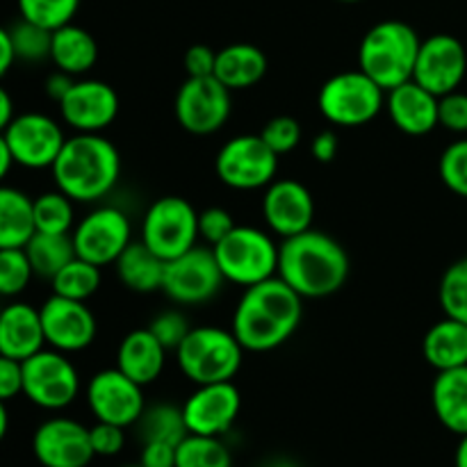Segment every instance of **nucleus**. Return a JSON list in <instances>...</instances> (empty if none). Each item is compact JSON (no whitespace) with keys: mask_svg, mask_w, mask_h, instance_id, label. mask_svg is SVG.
<instances>
[{"mask_svg":"<svg viewBox=\"0 0 467 467\" xmlns=\"http://www.w3.org/2000/svg\"><path fill=\"white\" fill-rule=\"evenodd\" d=\"M304 317V296L281 276L244 287L233 313L231 331L244 351L267 354L285 345Z\"/></svg>","mask_w":467,"mask_h":467,"instance_id":"nucleus-1","label":"nucleus"},{"mask_svg":"<svg viewBox=\"0 0 467 467\" xmlns=\"http://www.w3.org/2000/svg\"><path fill=\"white\" fill-rule=\"evenodd\" d=\"M349 254L324 231H308L283 240L278 249V276L304 299H324L345 287Z\"/></svg>","mask_w":467,"mask_h":467,"instance_id":"nucleus-2","label":"nucleus"},{"mask_svg":"<svg viewBox=\"0 0 467 467\" xmlns=\"http://www.w3.org/2000/svg\"><path fill=\"white\" fill-rule=\"evenodd\" d=\"M50 171L55 187L71 201L99 203L117 187L121 155L100 132H76L67 137Z\"/></svg>","mask_w":467,"mask_h":467,"instance_id":"nucleus-3","label":"nucleus"},{"mask_svg":"<svg viewBox=\"0 0 467 467\" xmlns=\"http://www.w3.org/2000/svg\"><path fill=\"white\" fill-rule=\"evenodd\" d=\"M422 39L404 21H381L369 27L358 48V68L383 91L413 80Z\"/></svg>","mask_w":467,"mask_h":467,"instance_id":"nucleus-4","label":"nucleus"},{"mask_svg":"<svg viewBox=\"0 0 467 467\" xmlns=\"http://www.w3.org/2000/svg\"><path fill=\"white\" fill-rule=\"evenodd\" d=\"M176 360L185 379L194 386L233 381L244 360V349L233 331L199 327L187 333L176 349Z\"/></svg>","mask_w":467,"mask_h":467,"instance_id":"nucleus-5","label":"nucleus"},{"mask_svg":"<svg viewBox=\"0 0 467 467\" xmlns=\"http://www.w3.org/2000/svg\"><path fill=\"white\" fill-rule=\"evenodd\" d=\"M278 249L272 233L254 226H235L219 244L214 258L226 283L251 287L278 274Z\"/></svg>","mask_w":467,"mask_h":467,"instance_id":"nucleus-6","label":"nucleus"},{"mask_svg":"<svg viewBox=\"0 0 467 467\" xmlns=\"http://www.w3.org/2000/svg\"><path fill=\"white\" fill-rule=\"evenodd\" d=\"M317 108L328 123L360 128L374 121L386 108V91L360 68L328 78L317 94Z\"/></svg>","mask_w":467,"mask_h":467,"instance_id":"nucleus-7","label":"nucleus"},{"mask_svg":"<svg viewBox=\"0 0 467 467\" xmlns=\"http://www.w3.org/2000/svg\"><path fill=\"white\" fill-rule=\"evenodd\" d=\"M141 242L167 263L199 244V213L182 196H162L149 205Z\"/></svg>","mask_w":467,"mask_h":467,"instance_id":"nucleus-8","label":"nucleus"},{"mask_svg":"<svg viewBox=\"0 0 467 467\" xmlns=\"http://www.w3.org/2000/svg\"><path fill=\"white\" fill-rule=\"evenodd\" d=\"M214 171L231 190H263L276 181L278 155L265 144L260 135H237L219 149Z\"/></svg>","mask_w":467,"mask_h":467,"instance_id":"nucleus-9","label":"nucleus"},{"mask_svg":"<svg viewBox=\"0 0 467 467\" xmlns=\"http://www.w3.org/2000/svg\"><path fill=\"white\" fill-rule=\"evenodd\" d=\"M80 374L67 354L41 349L23 360V395L44 410H62L76 401Z\"/></svg>","mask_w":467,"mask_h":467,"instance_id":"nucleus-10","label":"nucleus"},{"mask_svg":"<svg viewBox=\"0 0 467 467\" xmlns=\"http://www.w3.org/2000/svg\"><path fill=\"white\" fill-rule=\"evenodd\" d=\"M223 278L213 246H192L178 258L167 260L162 292L178 306H203L222 292Z\"/></svg>","mask_w":467,"mask_h":467,"instance_id":"nucleus-11","label":"nucleus"},{"mask_svg":"<svg viewBox=\"0 0 467 467\" xmlns=\"http://www.w3.org/2000/svg\"><path fill=\"white\" fill-rule=\"evenodd\" d=\"M231 94L214 76L187 78L173 100L176 121L190 135H213L222 130L231 117Z\"/></svg>","mask_w":467,"mask_h":467,"instance_id":"nucleus-12","label":"nucleus"},{"mask_svg":"<svg viewBox=\"0 0 467 467\" xmlns=\"http://www.w3.org/2000/svg\"><path fill=\"white\" fill-rule=\"evenodd\" d=\"M76 255L99 265L100 269L117 263L119 255L132 242V226L128 214L114 205H100L76 223L71 233Z\"/></svg>","mask_w":467,"mask_h":467,"instance_id":"nucleus-13","label":"nucleus"},{"mask_svg":"<svg viewBox=\"0 0 467 467\" xmlns=\"http://www.w3.org/2000/svg\"><path fill=\"white\" fill-rule=\"evenodd\" d=\"M5 141L9 146L14 164L26 169H50L62 150V126L53 117L41 112H26L12 119L5 128Z\"/></svg>","mask_w":467,"mask_h":467,"instance_id":"nucleus-14","label":"nucleus"},{"mask_svg":"<svg viewBox=\"0 0 467 467\" xmlns=\"http://www.w3.org/2000/svg\"><path fill=\"white\" fill-rule=\"evenodd\" d=\"M87 404L96 422H109L117 427H135L144 413V386L132 381L119 368L100 369L87 386Z\"/></svg>","mask_w":467,"mask_h":467,"instance_id":"nucleus-15","label":"nucleus"},{"mask_svg":"<svg viewBox=\"0 0 467 467\" xmlns=\"http://www.w3.org/2000/svg\"><path fill=\"white\" fill-rule=\"evenodd\" d=\"M46 345L62 354H78L94 345L99 324L87 301L53 295L39 308Z\"/></svg>","mask_w":467,"mask_h":467,"instance_id":"nucleus-16","label":"nucleus"},{"mask_svg":"<svg viewBox=\"0 0 467 467\" xmlns=\"http://www.w3.org/2000/svg\"><path fill=\"white\" fill-rule=\"evenodd\" d=\"M467 73V50L454 35L438 32L422 39L413 80L436 94L438 99L456 91Z\"/></svg>","mask_w":467,"mask_h":467,"instance_id":"nucleus-17","label":"nucleus"},{"mask_svg":"<svg viewBox=\"0 0 467 467\" xmlns=\"http://www.w3.org/2000/svg\"><path fill=\"white\" fill-rule=\"evenodd\" d=\"M242 409L240 390L233 381L203 383L182 404L187 431L196 436H219L231 431Z\"/></svg>","mask_w":467,"mask_h":467,"instance_id":"nucleus-18","label":"nucleus"},{"mask_svg":"<svg viewBox=\"0 0 467 467\" xmlns=\"http://www.w3.org/2000/svg\"><path fill=\"white\" fill-rule=\"evenodd\" d=\"M57 105L62 121L76 132H103L119 117V94L96 78L73 82Z\"/></svg>","mask_w":467,"mask_h":467,"instance_id":"nucleus-19","label":"nucleus"},{"mask_svg":"<svg viewBox=\"0 0 467 467\" xmlns=\"http://www.w3.org/2000/svg\"><path fill=\"white\" fill-rule=\"evenodd\" d=\"M32 451L44 467H87L96 456L89 429L71 418H50L39 424Z\"/></svg>","mask_w":467,"mask_h":467,"instance_id":"nucleus-20","label":"nucleus"},{"mask_svg":"<svg viewBox=\"0 0 467 467\" xmlns=\"http://www.w3.org/2000/svg\"><path fill=\"white\" fill-rule=\"evenodd\" d=\"M263 219L269 233L287 240L313 228L315 199L313 192L295 178H281L265 187Z\"/></svg>","mask_w":467,"mask_h":467,"instance_id":"nucleus-21","label":"nucleus"},{"mask_svg":"<svg viewBox=\"0 0 467 467\" xmlns=\"http://www.w3.org/2000/svg\"><path fill=\"white\" fill-rule=\"evenodd\" d=\"M386 109L397 130H401L404 135L424 137L441 126L438 123V96L424 89L415 80L386 91Z\"/></svg>","mask_w":467,"mask_h":467,"instance_id":"nucleus-22","label":"nucleus"},{"mask_svg":"<svg viewBox=\"0 0 467 467\" xmlns=\"http://www.w3.org/2000/svg\"><path fill=\"white\" fill-rule=\"evenodd\" d=\"M46 347L39 308L30 304L5 306L0 313V354L14 360H27Z\"/></svg>","mask_w":467,"mask_h":467,"instance_id":"nucleus-23","label":"nucleus"},{"mask_svg":"<svg viewBox=\"0 0 467 467\" xmlns=\"http://www.w3.org/2000/svg\"><path fill=\"white\" fill-rule=\"evenodd\" d=\"M167 365V349L149 328H135L121 340L117 349V368L140 386H150L160 379Z\"/></svg>","mask_w":467,"mask_h":467,"instance_id":"nucleus-24","label":"nucleus"},{"mask_svg":"<svg viewBox=\"0 0 467 467\" xmlns=\"http://www.w3.org/2000/svg\"><path fill=\"white\" fill-rule=\"evenodd\" d=\"M267 73V55L254 44H231L217 50L214 78L231 91L255 87Z\"/></svg>","mask_w":467,"mask_h":467,"instance_id":"nucleus-25","label":"nucleus"},{"mask_svg":"<svg viewBox=\"0 0 467 467\" xmlns=\"http://www.w3.org/2000/svg\"><path fill=\"white\" fill-rule=\"evenodd\" d=\"M431 404L438 422L456 436L467 433V365L438 372L431 386Z\"/></svg>","mask_w":467,"mask_h":467,"instance_id":"nucleus-26","label":"nucleus"},{"mask_svg":"<svg viewBox=\"0 0 467 467\" xmlns=\"http://www.w3.org/2000/svg\"><path fill=\"white\" fill-rule=\"evenodd\" d=\"M164 267L167 263L155 255L141 240L130 242L114 263V272H117L121 285L137 295H153V292L162 290Z\"/></svg>","mask_w":467,"mask_h":467,"instance_id":"nucleus-27","label":"nucleus"},{"mask_svg":"<svg viewBox=\"0 0 467 467\" xmlns=\"http://www.w3.org/2000/svg\"><path fill=\"white\" fill-rule=\"evenodd\" d=\"M424 360L438 372L467 365V324L445 317L433 324L422 340Z\"/></svg>","mask_w":467,"mask_h":467,"instance_id":"nucleus-28","label":"nucleus"},{"mask_svg":"<svg viewBox=\"0 0 467 467\" xmlns=\"http://www.w3.org/2000/svg\"><path fill=\"white\" fill-rule=\"evenodd\" d=\"M99 59V44L85 27L68 23L53 32V46H50V62L55 68L78 78L91 71Z\"/></svg>","mask_w":467,"mask_h":467,"instance_id":"nucleus-29","label":"nucleus"},{"mask_svg":"<svg viewBox=\"0 0 467 467\" xmlns=\"http://www.w3.org/2000/svg\"><path fill=\"white\" fill-rule=\"evenodd\" d=\"M35 233L30 196L16 187L0 185V249H23Z\"/></svg>","mask_w":467,"mask_h":467,"instance_id":"nucleus-30","label":"nucleus"},{"mask_svg":"<svg viewBox=\"0 0 467 467\" xmlns=\"http://www.w3.org/2000/svg\"><path fill=\"white\" fill-rule=\"evenodd\" d=\"M27 260L35 276L53 281L62 267L76 258V246L71 235H53V233H35L26 246Z\"/></svg>","mask_w":467,"mask_h":467,"instance_id":"nucleus-31","label":"nucleus"},{"mask_svg":"<svg viewBox=\"0 0 467 467\" xmlns=\"http://www.w3.org/2000/svg\"><path fill=\"white\" fill-rule=\"evenodd\" d=\"M135 429L141 442H169V445H181L182 438L190 433L182 418V406L167 404V401L146 406L135 422Z\"/></svg>","mask_w":467,"mask_h":467,"instance_id":"nucleus-32","label":"nucleus"},{"mask_svg":"<svg viewBox=\"0 0 467 467\" xmlns=\"http://www.w3.org/2000/svg\"><path fill=\"white\" fill-rule=\"evenodd\" d=\"M76 201L68 199L64 192H44L32 199L36 233H53V235H71L76 228Z\"/></svg>","mask_w":467,"mask_h":467,"instance_id":"nucleus-33","label":"nucleus"},{"mask_svg":"<svg viewBox=\"0 0 467 467\" xmlns=\"http://www.w3.org/2000/svg\"><path fill=\"white\" fill-rule=\"evenodd\" d=\"M100 281H103V276H100L99 265L76 255L67 267L59 269L57 276L50 283H53V295L76 301H87L99 292Z\"/></svg>","mask_w":467,"mask_h":467,"instance_id":"nucleus-34","label":"nucleus"},{"mask_svg":"<svg viewBox=\"0 0 467 467\" xmlns=\"http://www.w3.org/2000/svg\"><path fill=\"white\" fill-rule=\"evenodd\" d=\"M176 467H231V451L219 436L187 433L176 447Z\"/></svg>","mask_w":467,"mask_h":467,"instance_id":"nucleus-35","label":"nucleus"},{"mask_svg":"<svg viewBox=\"0 0 467 467\" xmlns=\"http://www.w3.org/2000/svg\"><path fill=\"white\" fill-rule=\"evenodd\" d=\"M9 36H12L14 55L16 59L27 64H39L44 59H50V46H53V32L46 27L36 26V23L18 18L12 27H9Z\"/></svg>","mask_w":467,"mask_h":467,"instance_id":"nucleus-36","label":"nucleus"},{"mask_svg":"<svg viewBox=\"0 0 467 467\" xmlns=\"http://www.w3.org/2000/svg\"><path fill=\"white\" fill-rule=\"evenodd\" d=\"M438 301L445 317L467 324V255L445 269L438 287Z\"/></svg>","mask_w":467,"mask_h":467,"instance_id":"nucleus-37","label":"nucleus"},{"mask_svg":"<svg viewBox=\"0 0 467 467\" xmlns=\"http://www.w3.org/2000/svg\"><path fill=\"white\" fill-rule=\"evenodd\" d=\"M16 5L21 18L50 32L73 23V16L80 9V0H16Z\"/></svg>","mask_w":467,"mask_h":467,"instance_id":"nucleus-38","label":"nucleus"},{"mask_svg":"<svg viewBox=\"0 0 467 467\" xmlns=\"http://www.w3.org/2000/svg\"><path fill=\"white\" fill-rule=\"evenodd\" d=\"M32 265L26 249H0V296H18L30 285Z\"/></svg>","mask_w":467,"mask_h":467,"instance_id":"nucleus-39","label":"nucleus"},{"mask_svg":"<svg viewBox=\"0 0 467 467\" xmlns=\"http://www.w3.org/2000/svg\"><path fill=\"white\" fill-rule=\"evenodd\" d=\"M438 173H441V181L445 182L447 190L467 199V137L442 150Z\"/></svg>","mask_w":467,"mask_h":467,"instance_id":"nucleus-40","label":"nucleus"},{"mask_svg":"<svg viewBox=\"0 0 467 467\" xmlns=\"http://www.w3.org/2000/svg\"><path fill=\"white\" fill-rule=\"evenodd\" d=\"M260 137H263L265 144L281 158V155L292 153V150L301 144L304 130H301V123L296 121L295 117L278 114V117L269 119V121L265 123V128L260 130Z\"/></svg>","mask_w":467,"mask_h":467,"instance_id":"nucleus-41","label":"nucleus"},{"mask_svg":"<svg viewBox=\"0 0 467 467\" xmlns=\"http://www.w3.org/2000/svg\"><path fill=\"white\" fill-rule=\"evenodd\" d=\"M149 331L158 337L164 349L176 351L187 337V333L192 331V327L181 310H164V313L155 315L153 322L149 324Z\"/></svg>","mask_w":467,"mask_h":467,"instance_id":"nucleus-42","label":"nucleus"},{"mask_svg":"<svg viewBox=\"0 0 467 467\" xmlns=\"http://www.w3.org/2000/svg\"><path fill=\"white\" fill-rule=\"evenodd\" d=\"M438 123L445 130L465 135L467 132V94L465 91H450L438 99Z\"/></svg>","mask_w":467,"mask_h":467,"instance_id":"nucleus-43","label":"nucleus"},{"mask_svg":"<svg viewBox=\"0 0 467 467\" xmlns=\"http://www.w3.org/2000/svg\"><path fill=\"white\" fill-rule=\"evenodd\" d=\"M235 226V219L226 208L213 205L199 213V237H203L210 246L219 244Z\"/></svg>","mask_w":467,"mask_h":467,"instance_id":"nucleus-44","label":"nucleus"},{"mask_svg":"<svg viewBox=\"0 0 467 467\" xmlns=\"http://www.w3.org/2000/svg\"><path fill=\"white\" fill-rule=\"evenodd\" d=\"M89 438L96 456H117L126 445V429L109 422H96L89 429Z\"/></svg>","mask_w":467,"mask_h":467,"instance_id":"nucleus-45","label":"nucleus"},{"mask_svg":"<svg viewBox=\"0 0 467 467\" xmlns=\"http://www.w3.org/2000/svg\"><path fill=\"white\" fill-rule=\"evenodd\" d=\"M214 62H217V50L205 44H194L185 53V71L187 78H208L214 76Z\"/></svg>","mask_w":467,"mask_h":467,"instance_id":"nucleus-46","label":"nucleus"},{"mask_svg":"<svg viewBox=\"0 0 467 467\" xmlns=\"http://www.w3.org/2000/svg\"><path fill=\"white\" fill-rule=\"evenodd\" d=\"M23 395V363L0 354V401Z\"/></svg>","mask_w":467,"mask_h":467,"instance_id":"nucleus-47","label":"nucleus"},{"mask_svg":"<svg viewBox=\"0 0 467 467\" xmlns=\"http://www.w3.org/2000/svg\"><path fill=\"white\" fill-rule=\"evenodd\" d=\"M176 447L169 442H141V467H176Z\"/></svg>","mask_w":467,"mask_h":467,"instance_id":"nucleus-48","label":"nucleus"},{"mask_svg":"<svg viewBox=\"0 0 467 467\" xmlns=\"http://www.w3.org/2000/svg\"><path fill=\"white\" fill-rule=\"evenodd\" d=\"M337 150H340V144H337V135L333 130H322L319 135H315L313 144H310V153L322 164L333 162L337 158Z\"/></svg>","mask_w":467,"mask_h":467,"instance_id":"nucleus-49","label":"nucleus"},{"mask_svg":"<svg viewBox=\"0 0 467 467\" xmlns=\"http://www.w3.org/2000/svg\"><path fill=\"white\" fill-rule=\"evenodd\" d=\"M73 82H76V78L68 76V73H64V71H59V68H55V71L46 78V85H44L46 96H48L50 100H55V103H59V100L68 94V89L73 87Z\"/></svg>","mask_w":467,"mask_h":467,"instance_id":"nucleus-50","label":"nucleus"},{"mask_svg":"<svg viewBox=\"0 0 467 467\" xmlns=\"http://www.w3.org/2000/svg\"><path fill=\"white\" fill-rule=\"evenodd\" d=\"M16 62V55H14L12 36H9V27L0 26V78L7 76L9 68Z\"/></svg>","mask_w":467,"mask_h":467,"instance_id":"nucleus-51","label":"nucleus"},{"mask_svg":"<svg viewBox=\"0 0 467 467\" xmlns=\"http://www.w3.org/2000/svg\"><path fill=\"white\" fill-rule=\"evenodd\" d=\"M14 117H16V114H14L12 96L7 94V89H5V87H0V132H5V128L12 123Z\"/></svg>","mask_w":467,"mask_h":467,"instance_id":"nucleus-52","label":"nucleus"},{"mask_svg":"<svg viewBox=\"0 0 467 467\" xmlns=\"http://www.w3.org/2000/svg\"><path fill=\"white\" fill-rule=\"evenodd\" d=\"M14 167V158L12 153H9V146L7 141H5V135L0 132V185H3V181L7 178L9 169Z\"/></svg>","mask_w":467,"mask_h":467,"instance_id":"nucleus-53","label":"nucleus"},{"mask_svg":"<svg viewBox=\"0 0 467 467\" xmlns=\"http://www.w3.org/2000/svg\"><path fill=\"white\" fill-rule=\"evenodd\" d=\"M454 465L456 467H467V433H465V436H461L459 447H456Z\"/></svg>","mask_w":467,"mask_h":467,"instance_id":"nucleus-54","label":"nucleus"},{"mask_svg":"<svg viewBox=\"0 0 467 467\" xmlns=\"http://www.w3.org/2000/svg\"><path fill=\"white\" fill-rule=\"evenodd\" d=\"M7 429H9L7 406H5V401H0V442H3V438L7 436Z\"/></svg>","mask_w":467,"mask_h":467,"instance_id":"nucleus-55","label":"nucleus"},{"mask_svg":"<svg viewBox=\"0 0 467 467\" xmlns=\"http://www.w3.org/2000/svg\"><path fill=\"white\" fill-rule=\"evenodd\" d=\"M263 467H301V465L292 459H272V461H267Z\"/></svg>","mask_w":467,"mask_h":467,"instance_id":"nucleus-56","label":"nucleus"},{"mask_svg":"<svg viewBox=\"0 0 467 467\" xmlns=\"http://www.w3.org/2000/svg\"><path fill=\"white\" fill-rule=\"evenodd\" d=\"M337 3H360V0H337Z\"/></svg>","mask_w":467,"mask_h":467,"instance_id":"nucleus-57","label":"nucleus"},{"mask_svg":"<svg viewBox=\"0 0 467 467\" xmlns=\"http://www.w3.org/2000/svg\"><path fill=\"white\" fill-rule=\"evenodd\" d=\"M126 467H141V465H126Z\"/></svg>","mask_w":467,"mask_h":467,"instance_id":"nucleus-58","label":"nucleus"},{"mask_svg":"<svg viewBox=\"0 0 467 467\" xmlns=\"http://www.w3.org/2000/svg\"><path fill=\"white\" fill-rule=\"evenodd\" d=\"M0 313H3V308H0Z\"/></svg>","mask_w":467,"mask_h":467,"instance_id":"nucleus-59","label":"nucleus"}]
</instances>
